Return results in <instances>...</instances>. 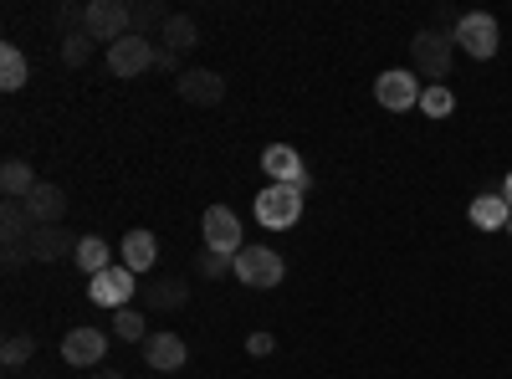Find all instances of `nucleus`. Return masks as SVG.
<instances>
[{
  "label": "nucleus",
  "instance_id": "1",
  "mask_svg": "<svg viewBox=\"0 0 512 379\" xmlns=\"http://www.w3.org/2000/svg\"><path fill=\"white\" fill-rule=\"evenodd\" d=\"M451 62H456V41H451V31L425 26V31L410 36V72L425 77V88H441V82L451 77Z\"/></svg>",
  "mask_w": 512,
  "mask_h": 379
},
{
  "label": "nucleus",
  "instance_id": "2",
  "mask_svg": "<svg viewBox=\"0 0 512 379\" xmlns=\"http://www.w3.org/2000/svg\"><path fill=\"white\" fill-rule=\"evenodd\" d=\"M231 272H236V282H241V287L267 292V287H282L287 262L277 257L272 246H241V251H236V262H231Z\"/></svg>",
  "mask_w": 512,
  "mask_h": 379
},
{
  "label": "nucleus",
  "instance_id": "3",
  "mask_svg": "<svg viewBox=\"0 0 512 379\" xmlns=\"http://www.w3.org/2000/svg\"><path fill=\"white\" fill-rule=\"evenodd\" d=\"M451 41H456V47H461L466 57L492 62V57H497V47H502V26H497V16H487V11H466V16L456 21Z\"/></svg>",
  "mask_w": 512,
  "mask_h": 379
},
{
  "label": "nucleus",
  "instance_id": "4",
  "mask_svg": "<svg viewBox=\"0 0 512 379\" xmlns=\"http://www.w3.org/2000/svg\"><path fill=\"white\" fill-rule=\"evenodd\" d=\"M303 190L297 185H267L262 195H256V221H262L267 231H287L303 221Z\"/></svg>",
  "mask_w": 512,
  "mask_h": 379
},
{
  "label": "nucleus",
  "instance_id": "5",
  "mask_svg": "<svg viewBox=\"0 0 512 379\" xmlns=\"http://www.w3.org/2000/svg\"><path fill=\"white\" fill-rule=\"evenodd\" d=\"M200 241H205L210 251H221V257H236V251L246 246V241H241V216H236L231 205H205Z\"/></svg>",
  "mask_w": 512,
  "mask_h": 379
},
{
  "label": "nucleus",
  "instance_id": "6",
  "mask_svg": "<svg viewBox=\"0 0 512 379\" xmlns=\"http://www.w3.org/2000/svg\"><path fill=\"white\" fill-rule=\"evenodd\" d=\"M134 292H144L139 287V272H128L123 262H113L108 272H98V277H88V298L98 303V308H128V298H134Z\"/></svg>",
  "mask_w": 512,
  "mask_h": 379
},
{
  "label": "nucleus",
  "instance_id": "7",
  "mask_svg": "<svg viewBox=\"0 0 512 379\" xmlns=\"http://www.w3.org/2000/svg\"><path fill=\"white\" fill-rule=\"evenodd\" d=\"M88 36L93 41H123L134 36V16H128V0H88Z\"/></svg>",
  "mask_w": 512,
  "mask_h": 379
},
{
  "label": "nucleus",
  "instance_id": "8",
  "mask_svg": "<svg viewBox=\"0 0 512 379\" xmlns=\"http://www.w3.org/2000/svg\"><path fill=\"white\" fill-rule=\"evenodd\" d=\"M420 77L415 72H400V67H390V72H379L374 77V98H379V108H390V113H410V108H420Z\"/></svg>",
  "mask_w": 512,
  "mask_h": 379
},
{
  "label": "nucleus",
  "instance_id": "9",
  "mask_svg": "<svg viewBox=\"0 0 512 379\" xmlns=\"http://www.w3.org/2000/svg\"><path fill=\"white\" fill-rule=\"evenodd\" d=\"M154 52L159 47H154L149 36H123V41H113V47H108V72L123 77V82L128 77H144L154 67Z\"/></svg>",
  "mask_w": 512,
  "mask_h": 379
},
{
  "label": "nucleus",
  "instance_id": "10",
  "mask_svg": "<svg viewBox=\"0 0 512 379\" xmlns=\"http://www.w3.org/2000/svg\"><path fill=\"white\" fill-rule=\"evenodd\" d=\"M103 354H108V333L93 328V323H77L67 339H62V359H67L72 369H98Z\"/></svg>",
  "mask_w": 512,
  "mask_h": 379
},
{
  "label": "nucleus",
  "instance_id": "11",
  "mask_svg": "<svg viewBox=\"0 0 512 379\" xmlns=\"http://www.w3.org/2000/svg\"><path fill=\"white\" fill-rule=\"evenodd\" d=\"M262 170L272 175V185H297V190H313V175L303 170V154H297L292 144H267L262 149Z\"/></svg>",
  "mask_w": 512,
  "mask_h": 379
},
{
  "label": "nucleus",
  "instance_id": "12",
  "mask_svg": "<svg viewBox=\"0 0 512 379\" xmlns=\"http://www.w3.org/2000/svg\"><path fill=\"white\" fill-rule=\"evenodd\" d=\"M175 88H180V98L195 103V108H216V103L226 98V77H221L216 67H185V77L175 82Z\"/></svg>",
  "mask_w": 512,
  "mask_h": 379
},
{
  "label": "nucleus",
  "instance_id": "13",
  "mask_svg": "<svg viewBox=\"0 0 512 379\" xmlns=\"http://www.w3.org/2000/svg\"><path fill=\"white\" fill-rule=\"evenodd\" d=\"M185 359H190V344L180 339V333H149V344H144V364L154 369V374H180L185 369Z\"/></svg>",
  "mask_w": 512,
  "mask_h": 379
},
{
  "label": "nucleus",
  "instance_id": "14",
  "mask_svg": "<svg viewBox=\"0 0 512 379\" xmlns=\"http://www.w3.org/2000/svg\"><path fill=\"white\" fill-rule=\"evenodd\" d=\"M26 257L41 262V267H52V262H62V257H77V241H72V231H62V226H36L31 241H26Z\"/></svg>",
  "mask_w": 512,
  "mask_h": 379
},
{
  "label": "nucleus",
  "instance_id": "15",
  "mask_svg": "<svg viewBox=\"0 0 512 379\" xmlns=\"http://www.w3.org/2000/svg\"><path fill=\"white\" fill-rule=\"evenodd\" d=\"M26 210H31V221H36V226H62V216H67V190L52 185V180H41V185L31 190Z\"/></svg>",
  "mask_w": 512,
  "mask_h": 379
},
{
  "label": "nucleus",
  "instance_id": "16",
  "mask_svg": "<svg viewBox=\"0 0 512 379\" xmlns=\"http://www.w3.org/2000/svg\"><path fill=\"white\" fill-rule=\"evenodd\" d=\"M118 262H123L128 272H154V262H159V236H154V231H128V236L118 241Z\"/></svg>",
  "mask_w": 512,
  "mask_h": 379
},
{
  "label": "nucleus",
  "instance_id": "17",
  "mask_svg": "<svg viewBox=\"0 0 512 379\" xmlns=\"http://www.w3.org/2000/svg\"><path fill=\"white\" fill-rule=\"evenodd\" d=\"M144 298H149L154 313H180V308L190 303V282H185V277H154V282L144 287Z\"/></svg>",
  "mask_w": 512,
  "mask_h": 379
},
{
  "label": "nucleus",
  "instance_id": "18",
  "mask_svg": "<svg viewBox=\"0 0 512 379\" xmlns=\"http://www.w3.org/2000/svg\"><path fill=\"white\" fill-rule=\"evenodd\" d=\"M31 231H36V221H31L26 200H6V205H0V241H6V246H26Z\"/></svg>",
  "mask_w": 512,
  "mask_h": 379
},
{
  "label": "nucleus",
  "instance_id": "19",
  "mask_svg": "<svg viewBox=\"0 0 512 379\" xmlns=\"http://www.w3.org/2000/svg\"><path fill=\"white\" fill-rule=\"evenodd\" d=\"M36 185H41V180H36V170H31L21 154H11L6 164H0V190H6V200H31Z\"/></svg>",
  "mask_w": 512,
  "mask_h": 379
},
{
  "label": "nucleus",
  "instance_id": "20",
  "mask_svg": "<svg viewBox=\"0 0 512 379\" xmlns=\"http://www.w3.org/2000/svg\"><path fill=\"white\" fill-rule=\"evenodd\" d=\"M466 216H472L477 231H502V226L512 221V205H507L502 195H477L472 205H466Z\"/></svg>",
  "mask_w": 512,
  "mask_h": 379
},
{
  "label": "nucleus",
  "instance_id": "21",
  "mask_svg": "<svg viewBox=\"0 0 512 379\" xmlns=\"http://www.w3.org/2000/svg\"><path fill=\"white\" fill-rule=\"evenodd\" d=\"M159 47H169V52H190V47H200V26H195V16H185V11L169 16L164 31H159Z\"/></svg>",
  "mask_w": 512,
  "mask_h": 379
},
{
  "label": "nucleus",
  "instance_id": "22",
  "mask_svg": "<svg viewBox=\"0 0 512 379\" xmlns=\"http://www.w3.org/2000/svg\"><path fill=\"white\" fill-rule=\"evenodd\" d=\"M128 16H134V36H149V41H159L164 21L175 16V11H169L164 0H134V6H128Z\"/></svg>",
  "mask_w": 512,
  "mask_h": 379
},
{
  "label": "nucleus",
  "instance_id": "23",
  "mask_svg": "<svg viewBox=\"0 0 512 379\" xmlns=\"http://www.w3.org/2000/svg\"><path fill=\"white\" fill-rule=\"evenodd\" d=\"M88 277H98V272H108L113 267V246L103 241V236H77V257H72Z\"/></svg>",
  "mask_w": 512,
  "mask_h": 379
},
{
  "label": "nucleus",
  "instance_id": "24",
  "mask_svg": "<svg viewBox=\"0 0 512 379\" xmlns=\"http://www.w3.org/2000/svg\"><path fill=\"white\" fill-rule=\"evenodd\" d=\"M36 333H6V344H0V364L6 369H21V364H31L36 359Z\"/></svg>",
  "mask_w": 512,
  "mask_h": 379
},
{
  "label": "nucleus",
  "instance_id": "25",
  "mask_svg": "<svg viewBox=\"0 0 512 379\" xmlns=\"http://www.w3.org/2000/svg\"><path fill=\"white\" fill-rule=\"evenodd\" d=\"M26 77H31V67H26L21 47H0V88L16 93V88H26Z\"/></svg>",
  "mask_w": 512,
  "mask_h": 379
},
{
  "label": "nucleus",
  "instance_id": "26",
  "mask_svg": "<svg viewBox=\"0 0 512 379\" xmlns=\"http://www.w3.org/2000/svg\"><path fill=\"white\" fill-rule=\"evenodd\" d=\"M113 333H118L123 344H149V318L139 308H118L113 313Z\"/></svg>",
  "mask_w": 512,
  "mask_h": 379
},
{
  "label": "nucleus",
  "instance_id": "27",
  "mask_svg": "<svg viewBox=\"0 0 512 379\" xmlns=\"http://www.w3.org/2000/svg\"><path fill=\"white\" fill-rule=\"evenodd\" d=\"M420 113H425V118H451V113H456V98H451L446 82H441V88H425V93H420Z\"/></svg>",
  "mask_w": 512,
  "mask_h": 379
},
{
  "label": "nucleus",
  "instance_id": "28",
  "mask_svg": "<svg viewBox=\"0 0 512 379\" xmlns=\"http://www.w3.org/2000/svg\"><path fill=\"white\" fill-rule=\"evenodd\" d=\"M231 262H236V257H221V251L200 246V257H195V272H200L205 282H221V277H231Z\"/></svg>",
  "mask_w": 512,
  "mask_h": 379
},
{
  "label": "nucleus",
  "instance_id": "29",
  "mask_svg": "<svg viewBox=\"0 0 512 379\" xmlns=\"http://www.w3.org/2000/svg\"><path fill=\"white\" fill-rule=\"evenodd\" d=\"M93 47H98V41H93L88 31H77V36H62V62H67V67H82V62L93 57Z\"/></svg>",
  "mask_w": 512,
  "mask_h": 379
},
{
  "label": "nucleus",
  "instance_id": "30",
  "mask_svg": "<svg viewBox=\"0 0 512 379\" xmlns=\"http://www.w3.org/2000/svg\"><path fill=\"white\" fill-rule=\"evenodd\" d=\"M246 354H251V359H267V354H277V339H272L267 328H256L251 339H246Z\"/></svg>",
  "mask_w": 512,
  "mask_h": 379
},
{
  "label": "nucleus",
  "instance_id": "31",
  "mask_svg": "<svg viewBox=\"0 0 512 379\" xmlns=\"http://www.w3.org/2000/svg\"><path fill=\"white\" fill-rule=\"evenodd\" d=\"M154 72H175V77H185V67H180V52L159 47V52H154Z\"/></svg>",
  "mask_w": 512,
  "mask_h": 379
},
{
  "label": "nucleus",
  "instance_id": "32",
  "mask_svg": "<svg viewBox=\"0 0 512 379\" xmlns=\"http://www.w3.org/2000/svg\"><path fill=\"white\" fill-rule=\"evenodd\" d=\"M0 262H6V272H16L26 262V246H6V251H0Z\"/></svg>",
  "mask_w": 512,
  "mask_h": 379
},
{
  "label": "nucleus",
  "instance_id": "33",
  "mask_svg": "<svg viewBox=\"0 0 512 379\" xmlns=\"http://www.w3.org/2000/svg\"><path fill=\"white\" fill-rule=\"evenodd\" d=\"M88 379H123V374H118V369H93Z\"/></svg>",
  "mask_w": 512,
  "mask_h": 379
},
{
  "label": "nucleus",
  "instance_id": "34",
  "mask_svg": "<svg viewBox=\"0 0 512 379\" xmlns=\"http://www.w3.org/2000/svg\"><path fill=\"white\" fill-rule=\"evenodd\" d=\"M502 200L512 205V170H507V180H502Z\"/></svg>",
  "mask_w": 512,
  "mask_h": 379
},
{
  "label": "nucleus",
  "instance_id": "35",
  "mask_svg": "<svg viewBox=\"0 0 512 379\" xmlns=\"http://www.w3.org/2000/svg\"><path fill=\"white\" fill-rule=\"evenodd\" d=\"M507 231H512V221H507Z\"/></svg>",
  "mask_w": 512,
  "mask_h": 379
}]
</instances>
